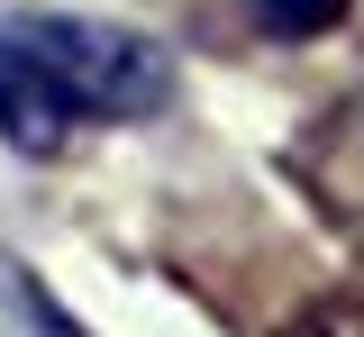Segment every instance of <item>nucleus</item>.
<instances>
[{
    "label": "nucleus",
    "instance_id": "2",
    "mask_svg": "<svg viewBox=\"0 0 364 337\" xmlns=\"http://www.w3.org/2000/svg\"><path fill=\"white\" fill-rule=\"evenodd\" d=\"M0 137L18 146L28 164L64 155V137H73V109L46 92V73L28 64V55H9V46H0Z\"/></svg>",
    "mask_w": 364,
    "mask_h": 337
},
{
    "label": "nucleus",
    "instance_id": "1",
    "mask_svg": "<svg viewBox=\"0 0 364 337\" xmlns=\"http://www.w3.org/2000/svg\"><path fill=\"white\" fill-rule=\"evenodd\" d=\"M0 46L28 55L46 73V92L64 100L73 119H155L173 100V55L136 28H109V18H73V9H18L0 28Z\"/></svg>",
    "mask_w": 364,
    "mask_h": 337
},
{
    "label": "nucleus",
    "instance_id": "3",
    "mask_svg": "<svg viewBox=\"0 0 364 337\" xmlns=\"http://www.w3.org/2000/svg\"><path fill=\"white\" fill-rule=\"evenodd\" d=\"M310 183H318V200H337V210H355V219H364V109H337V119L318 128Z\"/></svg>",
    "mask_w": 364,
    "mask_h": 337
},
{
    "label": "nucleus",
    "instance_id": "5",
    "mask_svg": "<svg viewBox=\"0 0 364 337\" xmlns=\"http://www.w3.org/2000/svg\"><path fill=\"white\" fill-rule=\"evenodd\" d=\"M291 337H364V301H328V310H310Z\"/></svg>",
    "mask_w": 364,
    "mask_h": 337
},
{
    "label": "nucleus",
    "instance_id": "4",
    "mask_svg": "<svg viewBox=\"0 0 364 337\" xmlns=\"http://www.w3.org/2000/svg\"><path fill=\"white\" fill-rule=\"evenodd\" d=\"M255 9H264L273 37H318V28H337V9H346V0H255Z\"/></svg>",
    "mask_w": 364,
    "mask_h": 337
}]
</instances>
